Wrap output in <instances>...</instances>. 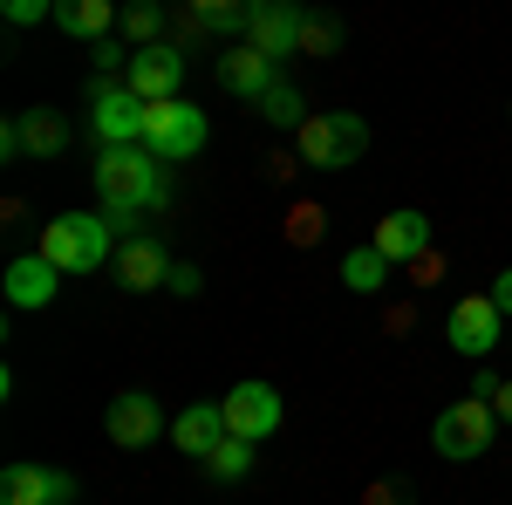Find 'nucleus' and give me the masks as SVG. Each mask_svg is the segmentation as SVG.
<instances>
[{
  "instance_id": "f257e3e1",
  "label": "nucleus",
  "mask_w": 512,
  "mask_h": 505,
  "mask_svg": "<svg viewBox=\"0 0 512 505\" xmlns=\"http://www.w3.org/2000/svg\"><path fill=\"white\" fill-rule=\"evenodd\" d=\"M96 198L110 212V233H137V219L164 205V164L144 144L96 151Z\"/></svg>"
},
{
  "instance_id": "f03ea898",
  "label": "nucleus",
  "mask_w": 512,
  "mask_h": 505,
  "mask_svg": "<svg viewBox=\"0 0 512 505\" xmlns=\"http://www.w3.org/2000/svg\"><path fill=\"white\" fill-rule=\"evenodd\" d=\"M110 246H117V233L96 212H62V219L41 226V260L55 273H96L110 260Z\"/></svg>"
},
{
  "instance_id": "7ed1b4c3",
  "label": "nucleus",
  "mask_w": 512,
  "mask_h": 505,
  "mask_svg": "<svg viewBox=\"0 0 512 505\" xmlns=\"http://www.w3.org/2000/svg\"><path fill=\"white\" fill-rule=\"evenodd\" d=\"M294 144H301V164H315V171H349L355 157L369 151V117H355V110H315Z\"/></svg>"
},
{
  "instance_id": "20e7f679",
  "label": "nucleus",
  "mask_w": 512,
  "mask_h": 505,
  "mask_svg": "<svg viewBox=\"0 0 512 505\" xmlns=\"http://www.w3.org/2000/svg\"><path fill=\"white\" fill-rule=\"evenodd\" d=\"M492 430H499L492 396H458V403H444V410H437L431 444H437V458L472 465V458H485V451H492Z\"/></svg>"
},
{
  "instance_id": "39448f33",
  "label": "nucleus",
  "mask_w": 512,
  "mask_h": 505,
  "mask_svg": "<svg viewBox=\"0 0 512 505\" xmlns=\"http://www.w3.org/2000/svg\"><path fill=\"white\" fill-rule=\"evenodd\" d=\"M89 123H96V137H103V151H117V144H144L151 103H144L130 82L96 76V82H89Z\"/></svg>"
},
{
  "instance_id": "423d86ee",
  "label": "nucleus",
  "mask_w": 512,
  "mask_h": 505,
  "mask_svg": "<svg viewBox=\"0 0 512 505\" xmlns=\"http://www.w3.org/2000/svg\"><path fill=\"white\" fill-rule=\"evenodd\" d=\"M144 151L158 157V164H192L198 151H205V110L198 103H158L151 110V123H144Z\"/></svg>"
},
{
  "instance_id": "0eeeda50",
  "label": "nucleus",
  "mask_w": 512,
  "mask_h": 505,
  "mask_svg": "<svg viewBox=\"0 0 512 505\" xmlns=\"http://www.w3.org/2000/svg\"><path fill=\"white\" fill-rule=\"evenodd\" d=\"M123 82H130L151 110H158V103H178V89H185V48H171V41H158V48H130Z\"/></svg>"
},
{
  "instance_id": "6e6552de",
  "label": "nucleus",
  "mask_w": 512,
  "mask_h": 505,
  "mask_svg": "<svg viewBox=\"0 0 512 505\" xmlns=\"http://www.w3.org/2000/svg\"><path fill=\"white\" fill-rule=\"evenodd\" d=\"M103 430H110V444H117V451H144L151 437H171V424H164V410H158V396H151V389H123V396H110Z\"/></svg>"
},
{
  "instance_id": "1a4fd4ad",
  "label": "nucleus",
  "mask_w": 512,
  "mask_h": 505,
  "mask_svg": "<svg viewBox=\"0 0 512 505\" xmlns=\"http://www.w3.org/2000/svg\"><path fill=\"white\" fill-rule=\"evenodd\" d=\"M499 321H506V314H499L492 294H465V301L451 308V321H444V342L458 355H472V362H485V355L499 349Z\"/></svg>"
},
{
  "instance_id": "9d476101",
  "label": "nucleus",
  "mask_w": 512,
  "mask_h": 505,
  "mask_svg": "<svg viewBox=\"0 0 512 505\" xmlns=\"http://www.w3.org/2000/svg\"><path fill=\"white\" fill-rule=\"evenodd\" d=\"M219 403H226V430L246 437V444H260V437L280 430V389L274 383H233Z\"/></svg>"
},
{
  "instance_id": "9b49d317",
  "label": "nucleus",
  "mask_w": 512,
  "mask_h": 505,
  "mask_svg": "<svg viewBox=\"0 0 512 505\" xmlns=\"http://www.w3.org/2000/svg\"><path fill=\"white\" fill-rule=\"evenodd\" d=\"M390 267H417L424 253H431V219L417 212V205H396V212H383L376 219V239H369Z\"/></svg>"
},
{
  "instance_id": "f8f14e48",
  "label": "nucleus",
  "mask_w": 512,
  "mask_h": 505,
  "mask_svg": "<svg viewBox=\"0 0 512 505\" xmlns=\"http://www.w3.org/2000/svg\"><path fill=\"white\" fill-rule=\"evenodd\" d=\"M301 7L294 0H260L253 7V21H246V48H260L267 62H280V55H301Z\"/></svg>"
},
{
  "instance_id": "ddd939ff",
  "label": "nucleus",
  "mask_w": 512,
  "mask_h": 505,
  "mask_svg": "<svg viewBox=\"0 0 512 505\" xmlns=\"http://www.w3.org/2000/svg\"><path fill=\"white\" fill-rule=\"evenodd\" d=\"M0 505H76V478L48 465H7L0 471Z\"/></svg>"
},
{
  "instance_id": "4468645a",
  "label": "nucleus",
  "mask_w": 512,
  "mask_h": 505,
  "mask_svg": "<svg viewBox=\"0 0 512 505\" xmlns=\"http://www.w3.org/2000/svg\"><path fill=\"white\" fill-rule=\"evenodd\" d=\"M69 144V123L55 110H21V117L0 130V157H55Z\"/></svg>"
},
{
  "instance_id": "2eb2a0df",
  "label": "nucleus",
  "mask_w": 512,
  "mask_h": 505,
  "mask_svg": "<svg viewBox=\"0 0 512 505\" xmlns=\"http://www.w3.org/2000/svg\"><path fill=\"white\" fill-rule=\"evenodd\" d=\"M274 82H280L274 62H267L260 48H246V41L219 55V89H226V96H239V103H253V110L267 103V89H274Z\"/></svg>"
},
{
  "instance_id": "dca6fc26",
  "label": "nucleus",
  "mask_w": 512,
  "mask_h": 505,
  "mask_svg": "<svg viewBox=\"0 0 512 505\" xmlns=\"http://www.w3.org/2000/svg\"><path fill=\"white\" fill-rule=\"evenodd\" d=\"M226 437H233V430H226V403H185V410L171 417V444H178L185 458H212Z\"/></svg>"
},
{
  "instance_id": "f3484780",
  "label": "nucleus",
  "mask_w": 512,
  "mask_h": 505,
  "mask_svg": "<svg viewBox=\"0 0 512 505\" xmlns=\"http://www.w3.org/2000/svg\"><path fill=\"white\" fill-rule=\"evenodd\" d=\"M171 267H178V260H164L158 239H123V246H117V280L130 287V294L164 287V280H171Z\"/></svg>"
},
{
  "instance_id": "a211bd4d",
  "label": "nucleus",
  "mask_w": 512,
  "mask_h": 505,
  "mask_svg": "<svg viewBox=\"0 0 512 505\" xmlns=\"http://www.w3.org/2000/svg\"><path fill=\"white\" fill-rule=\"evenodd\" d=\"M55 287H62V273L48 267L41 253H28V260H14V267H7V301H14V308H48V301H55Z\"/></svg>"
},
{
  "instance_id": "6ab92c4d",
  "label": "nucleus",
  "mask_w": 512,
  "mask_h": 505,
  "mask_svg": "<svg viewBox=\"0 0 512 505\" xmlns=\"http://www.w3.org/2000/svg\"><path fill=\"white\" fill-rule=\"evenodd\" d=\"M117 21H123V14L110 7V0H62V7H55V28H62V35H76V41H89V48H96V41H110Z\"/></svg>"
},
{
  "instance_id": "aec40b11",
  "label": "nucleus",
  "mask_w": 512,
  "mask_h": 505,
  "mask_svg": "<svg viewBox=\"0 0 512 505\" xmlns=\"http://www.w3.org/2000/svg\"><path fill=\"white\" fill-rule=\"evenodd\" d=\"M383 280H390V260L376 246H355L349 260H342V287L349 294H383Z\"/></svg>"
},
{
  "instance_id": "412c9836",
  "label": "nucleus",
  "mask_w": 512,
  "mask_h": 505,
  "mask_svg": "<svg viewBox=\"0 0 512 505\" xmlns=\"http://www.w3.org/2000/svg\"><path fill=\"white\" fill-rule=\"evenodd\" d=\"M260 123H274V130H294V137H301V130H308V103H301V89H294V82H274L267 103H260Z\"/></svg>"
},
{
  "instance_id": "4be33fe9",
  "label": "nucleus",
  "mask_w": 512,
  "mask_h": 505,
  "mask_svg": "<svg viewBox=\"0 0 512 505\" xmlns=\"http://www.w3.org/2000/svg\"><path fill=\"white\" fill-rule=\"evenodd\" d=\"M246 21H253V7H239V0H198L192 7V28H205V35H246Z\"/></svg>"
},
{
  "instance_id": "5701e85b",
  "label": "nucleus",
  "mask_w": 512,
  "mask_h": 505,
  "mask_svg": "<svg viewBox=\"0 0 512 505\" xmlns=\"http://www.w3.org/2000/svg\"><path fill=\"white\" fill-rule=\"evenodd\" d=\"M253 451H260V444H246V437H226V444L205 458V471H212V478H226V485H239V478L253 471Z\"/></svg>"
},
{
  "instance_id": "b1692460",
  "label": "nucleus",
  "mask_w": 512,
  "mask_h": 505,
  "mask_svg": "<svg viewBox=\"0 0 512 505\" xmlns=\"http://www.w3.org/2000/svg\"><path fill=\"white\" fill-rule=\"evenodd\" d=\"M117 28L130 35V48H158V35H164V7H158V0H144V7H123Z\"/></svg>"
},
{
  "instance_id": "393cba45",
  "label": "nucleus",
  "mask_w": 512,
  "mask_h": 505,
  "mask_svg": "<svg viewBox=\"0 0 512 505\" xmlns=\"http://www.w3.org/2000/svg\"><path fill=\"white\" fill-rule=\"evenodd\" d=\"M335 48H342V21H328V14H308V21H301V55H335Z\"/></svg>"
},
{
  "instance_id": "a878e982",
  "label": "nucleus",
  "mask_w": 512,
  "mask_h": 505,
  "mask_svg": "<svg viewBox=\"0 0 512 505\" xmlns=\"http://www.w3.org/2000/svg\"><path fill=\"white\" fill-rule=\"evenodd\" d=\"M321 233H328V212L321 205H294L287 212V246H315Z\"/></svg>"
},
{
  "instance_id": "bb28decb",
  "label": "nucleus",
  "mask_w": 512,
  "mask_h": 505,
  "mask_svg": "<svg viewBox=\"0 0 512 505\" xmlns=\"http://www.w3.org/2000/svg\"><path fill=\"white\" fill-rule=\"evenodd\" d=\"M7 21H14V28H28V21H55V7H48V0H7Z\"/></svg>"
},
{
  "instance_id": "cd10ccee",
  "label": "nucleus",
  "mask_w": 512,
  "mask_h": 505,
  "mask_svg": "<svg viewBox=\"0 0 512 505\" xmlns=\"http://www.w3.org/2000/svg\"><path fill=\"white\" fill-rule=\"evenodd\" d=\"M164 287H171V294H185V301H192L198 287H205V280H198V267H185V260H178V267H171V280H164Z\"/></svg>"
},
{
  "instance_id": "c85d7f7f",
  "label": "nucleus",
  "mask_w": 512,
  "mask_h": 505,
  "mask_svg": "<svg viewBox=\"0 0 512 505\" xmlns=\"http://www.w3.org/2000/svg\"><path fill=\"white\" fill-rule=\"evenodd\" d=\"M410 280H417V287H431V280H444V260H437V253H424V260L410 267Z\"/></svg>"
},
{
  "instance_id": "c756f323",
  "label": "nucleus",
  "mask_w": 512,
  "mask_h": 505,
  "mask_svg": "<svg viewBox=\"0 0 512 505\" xmlns=\"http://www.w3.org/2000/svg\"><path fill=\"white\" fill-rule=\"evenodd\" d=\"M492 417L512 424V383H492Z\"/></svg>"
},
{
  "instance_id": "7c9ffc66",
  "label": "nucleus",
  "mask_w": 512,
  "mask_h": 505,
  "mask_svg": "<svg viewBox=\"0 0 512 505\" xmlns=\"http://www.w3.org/2000/svg\"><path fill=\"white\" fill-rule=\"evenodd\" d=\"M492 301H499V314H512V267L492 280Z\"/></svg>"
},
{
  "instance_id": "2f4dec72",
  "label": "nucleus",
  "mask_w": 512,
  "mask_h": 505,
  "mask_svg": "<svg viewBox=\"0 0 512 505\" xmlns=\"http://www.w3.org/2000/svg\"><path fill=\"white\" fill-rule=\"evenodd\" d=\"M369 505H396V499H390V485H383V492H369Z\"/></svg>"
}]
</instances>
